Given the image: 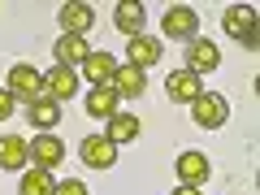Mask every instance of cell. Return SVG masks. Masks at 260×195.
Segmentation results:
<instances>
[{"instance_id":"obj_21","label":"cell","mask_w":260,"mask_h":195,"mask_svg":"<svg viewBox=\"0 0 260 195\" xmlns=\"http://www.w3.org/2000/svg\"><path fill=\"white\" fill-rule=\"evenodd\" d=\"M52 174L48 169H30V174H22V186H18V195H52Z\"/></svg>"},{"instance_id":"obj_5","label":"cell","mask_w":260,"mask_h":195,"mask_svg":"<svg viewBox=\"0 0 260 195\" xmlns=\"http://www.w3.org/2000/svg\"><path fill=\"white\" fill-rule=\"evenodd\" d=\"M78 156L91 169H109V165H117V143H113L109 135H87V139L78 143Z\"/></svg>"},{"instance_id":"obj_12","label":"cell","mask_w":260,"mask_h":195,"mask_svg":"<svg viewBox=\"0 0 260 195\" xmlns=\"http://www.w3.org/2000/svg\"><path fill=\"white\" fill-rule=\"evenodd\" d=\"M208 174H213V165H208L204 152H182V156H178V178H182V186L208 182Z\"/></svg>"},{"instance_id":"obj_9","label":"cell","mask_w":260,"mask_h":195,"mask_svg":"<svg viewBox=\"0 0 260 195\" xmlns=\"http://www.w3.org/2000/svg\"><path fill=\"white\" fill-rule=\"evenodd\" d=\"M74 91H78V74H74V70H65V65H52V70L44 74V95H48V100L65 104Z\"/></svg>"},{"instance_id":"obj_11","label":"cell","mask_w":260,"mask_h":195,"mask_svg":"<svg viewBox=\"0 0 260 195\" xmlns=\"http://www.w3.org/2000/svg\"><path fill=\"white\" fill-rule=\"evenodd\" d=\"M52 56H56V65L74 70V65H83L87 56H91V48H87L83 35H61V39H56V48H52Z\"/></svg>"},{"instance_id":"obj_6","label":"cell","mask_w":260,"mask_h":195,"mask_svg":"<svg viewBox=\"0 0 260 195\" xmlns=\"http://www.w3.org/2000/svg\"><path fill=\"white\" fill-rule=\"evenodd\" d=\"M221 22H225V30H230L239 44L256 48V9H251V5H230Z\"/></svg>"},{"instance_id":"obj_3","label":"cell","mask_w":260,"mask_h":195,"mask_svg":"<svg viewBox=\"0 0 260 195\" xmlns=\"http://www.w3.org/2000/svg\"><path fill=\"white\" fill-rule=\"evenodd\" d=\"M26 160H35V169H48V174H52L65 160V143L56 139L52 130H44V135H35V139L26 143Z\"/></svg>"},{"instance_id":"obj_1","label":"cell","mask_w":260,"mask_h":195,"mask_svg":"<svg viewBox=\"0 0 260 195\" xmlns=\"http://www.w3.org/2000/svg\"><path fill=\"white\" fill-rule=\"evenodd\" d=\"M160 30L174 44H191V39H200V13L191 5H169L165 18H160Z\"/></svg>"},{"instance_id":"obj_2","label":"cell","mask_w":260,"mask_h":195,"mask_svg":"<svg viewBox=\"0 0 260 195\" xmlns=\"http://www.w3.org/2000/svg\"><path fill=\"white\" fill-rule=\"evenodd\" d=\"M13 91V100H26V104H35L39 95H44V74H39L35 65H26V61H18L9 70V83H5Z\"/></svg>"},{"instance_id":"obj_19","label":"cell","mask_w":260,"mask_h":195,"mask_svg":"<svg viewBox=\"0 0 260 195\" xmlns=\"http://www.w3.org/2000/svg\"><path fill=\"white\" fill-rule=\"evenodd\" d=\"M83 74L91 78L95 87H100V83H113V74H117V61H113L109 52H91V56L83 61Z\"/></svg>"},{"instance_id":"obj_16","label":"cell","mask_w":260,"mask_h":195,"mask_svg":"<svg viewBox=\"0 0 260 195\" xmlns=\"http://www.w3.org/2000/svg\"><path fill=\"white\" fill-rule=\"evenodd\" d=\"M126 56H130V65L148 70V65L160 61V39L156 35H135V39H130V48H126Z\"/></svg>"},{"instance_id":"obj_14","label":"cell","mask_w":260,"mask_h":195,"mask_svg":"<svg viewBox=\"0 0 260 195\" xmlns=\"http://www.w3.org/2000/svg\"><path fill=\"white\" fill-rule=\"evenodd\" d=\"M117 100H121L117 87H113V83H100V87H91V91H87V113L109 121L113 113H117Z\"/></svg>"},{"instance_id":"obj_23","label":"cell","mask_w":260,"mask_h":195,"mask_svg":"<svg viewBox=\"0 0 260 195\" xmlns=\"http://www.w3.org/2000/svg\"><path fill=\"white\" fill-rule=\"evenodd\" d=\"M13 109H18V100H13V91H9V87H0V121L9 117Z\"/></svg>"},{"instance_id":"obj_8","label":"cell","mask_w":260,"mask_h":195,"mask_svg":"<svg viewBox=\"0 0 260 195\" xmlns=\"http://www.w3.org/2000/svg\"><path fill=\"white\" fill-rule=\"evenodd\" d=\"M165 91H169L174 104H195L200 95H204V83H200L191 70H174V74L165 78Z\"/></svg>"},{"instance_id":"obj_4","label":"cell","mask_w":260,"mask_h":195,"mask_svg":"<svg viewBox=\"0 0 260 195\" xmlns=\"http://www.w3.org/2000/svg\"><path fill=\"white\" fill-rule=\"evenodd\" d=\"M191 117H195L200 130H217V126H225V117H230V104H225V95L204 91L200 100L191 104Z\"/></svg>"},{"instance_id":"obj_15","label":"cell","mask_w":260,"mask_h":195,"mask_svg":"<svg viewBox=\"0 0 260 195\" xmlns=\"http://www.w3.org/2000/svg\"><path fill=\"white\" fill-rule=\"evenodd\" d=\"M113 87H117V95H143L148 91V70H139V65H117V74H113Z\"/></svg>"},{"instance_id":"obj_7","label":"cell","mask_w":260,"mask_h":195,"mask_svg":"<svg viewBox=\"0 0 260 195\" xmlns=\"http://www.w3.org/2000/svg\"><path fill=\"white\" fill-rule=\"evenodd\" d=\"M217 65H221V52H217L213 39H191V44H186V70H191L195 78H200V74H213Z\"/></svg>"},{"instance_id":"obj_20","label":"cell","mask_w":260,"mask_h":195,"mask_svg":"<svg viewBox=\"0 0 260 195\" xmlns=\"http://www.w3.org/2000/svg\"><path fill=\"white\" fill-rule=\"evenodd\" d=\"M104 135H109L113 143H130V139H139V117H135V113H113Z\"/></svg>"},{"instance_id":"obj_18","label":"cell","mask_w":260,"mask_h":195,"mask_svg":"<svg viewBox=\"0 0 260 195\" xmlns=\"http://www.w3.org/2000/svg\"><path fill=\"white\" fill-rule=\"evenodd\" d=\"M22 165H26V139L0 135V169H22Z\"/></svg>"},{"instance_id":"obj_17","label":"cell","mask_w":260,"mask_h":195,"mask_svg":"<svg viewBox=\"0 0 260 195\" xmlns=\"http://www.w3.org/2000/svg\"><path fill=\"white\" fill-rule=\"evenodd\" d=\"M26 113H30V126H39V135L52 130V126H61V104L48 100V95H39L35 104H26Z\"/></svg>"},{"instance_id":"obj_10","label":"cell","mask_w":260,"mask_h":195,"mask_svg":"<svg viewBox=\"0 0 260 195\" xmlns=\"http://www.w3.org/2000/svg\"><path fill=\"white\" fill-rule=\"evenodd\" d=\"M56 22L65 26V35H87V30H91V22H95V13H91V5L74 0V5H61Z\"/></svg>"},{"instance_id":"obj_22","label":"cell","mask_w":260,"mask_h":195,"mask_svg":"<svg viewBox=\"0 0 260 195\" xmlns=\"http://www.w3.org/2000/svg\"><path fill=\"white\" fill-rule=\"evenodd\" d=\"M52 195H87V182H78V178H65V182L52 186Z\"/></svg>"},{"instance_id":"obj_13","label":"cell","mask_w":260,"mask_h":195,"mask_svg":"<svg viewBox=\"0 0 260 195\" xmlns=\"http://www.w3.org/2000/svg\"><path fill=\"white\" fill-rule=\"evenodd\" d=\"M143 22H148V13H143V5H139V0H121L117 9H113V26H117V30H126L130 39H135V35H143Z\"/></svg>"},{"instance_id":"obj_24","label":"cell","mask_w":260,"mask_h":195,"mask_svg":"<svg viewBox=\"0 0 260 195\" xmlns=\"http://www.w3.org/2000/svg\"><path fill=\"white\" fill-rule=\"evenodd\" d=\"M174 195H200V186H178Z\"/></svg>"}]
</instances>
